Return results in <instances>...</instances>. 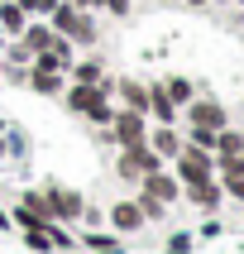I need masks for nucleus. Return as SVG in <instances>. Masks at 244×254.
I'll return each mask as SVG.
<instances>
[{
    "label": "nucleus",
    "mask_w": 244,
    "mask_h": 254,
    "mask_svg": "<svg viewBox=\"0 0 244 254\" xmlns=\"http://www.w3.org/2000/svg\"><path fill=\"white\" fill-rule=\"evenodd\" d=\"M67 111L86 115V120H96V125H110V101H105V82H72L67 91Z\"/></svg>",
    "instance_id": "f257e3e1"
},
{
    "label": "nucleus",
    "mask_w": 244,
    "mask_h": 254,
    "mask_svg": "<svg viewBox=\"0 0 244 254\" xmlns=\"http://www.w3.org/2000/svg\"><path fill=\"white\" fill-rule=\"evenodd\" d=\"M48 24H53V34H62V39H72V43H91L96 39L91 14L77 10V5H67V0H57L53 10H48Z\"/></svg>",
    "instance_id": "f03ea898"
},
{
    "label": "nucleus",
    "mask_w": 244,
    "mask_h": 254,
    "mask_svg": "<svg viewBox=\"0 0 244 254\" xmlns=\"http://www.w3.org/2000/svg\"><path fill=\"white\" fill-rule=\"evenodd\" d=\"M177 178H182V183L215 178V154H206V149H196V144H182V149H177Z\"/></svg>",
    "instance_id": "7ed1b4c3"
},
{
    "label": "nucleus",
    "mask_w": 244,
    "mask_h": 254,
    "mask_svg": "<svg viewBox=\"0 0 244 254\" xmlns=\"http://www.w3.org/2000/svg\"><path fill=\"white\" fill-rule=\"evenodd\" d=\"M110 125H115V144L120 149H134V144H144L148 139V129H144V111H115L110 115Z\"/></svg>",
    "instance_id": "20e7f679"
},
{
    "label": "nucleus",
    "mask_w": 244,
    "mask_h": 254,
    "mask_svg": "<svg viewBox=\"0 0 244 254\" xmlns=\"http://www.w3.org/2000/svg\"><path fill=\"white\" fill-rule=\"evenodd\" d=\"M158 163H163V158H158L153 149H148V144H134V149H125V154H120V178L139 183L144 173H153Z\"/></svg>",
    "instance_id": "39448f33"
},
{
    "label": "nucleus",
    "mask_w": 244,
    "mask_h": 254,
    "mask_svg": "<svg viewBox=\"0 0 244 254\" xmlns=\"http://www.w3.org/2000/svg\"><path fill=\"white\" fill-rule=\"evenodd\" d=\"M187 120L201 129H225V106L220 101H187Z\"/></svg>",
    "instance_id": "423d86ee"
},
{
    "label": "nucleus",
    "mask_w": 244,
    "mask_h": 254,
    "mask_svg": "<svg viewBox=\"0 0 244 254\" xmlns=\"http://www.w3.org/2000/svg\"><path fill=\"white\" fill-rule=\"evenodd\" d=\"M139 183H144L139 192H148V197H153V201H172V197H177V178H168V173H163V168L144 173Z\"/></svg>",
    "instance_id": "0eeeda50"
},
{
    "label": "nucleus",
    "mask_w": 244,
    "mask_h": 254,
    "mask_svg": "<svg viewBox=\"0 0 244 254\" xmlns=\"http://www.w3.org/2000/svg\"><path fill=\"white\" fill-rule=\"evenodd\" d=\"M144 144H148L158 158H177V149H182V139H177V129H172V125H158Z\"/></svg>",
    "instance_id": "6e6552de"
},
{
    "label": "nucleus",
    "mask_w": 244,
    "mask_h": 254,
    "mask_svg": "<svg viewBox=\"0 0 244 254\" xmlns=\"http://www.w3.org/2000/svg\"><path fill=\"white\" fill-rule=\"evenodd\" d=\"M148 111L163 120V125H172V115H177V101L168 96V86L158 82V86H148Z\"/></svg>",
    "instance_id": "1a4fd4ad"
},
{
    "label": "nucleus",
    "mask_w": 244,
    "mask_h": 254,
    "mask_svg": "<svg viewBox=\"0 0 244 254\" xmlns=\"http://www.w3.org/2000/svg\"><path fill=\"white\" fill-rule=\"evenodd\" d=\"M43 197H48V211H53V216H77V211H82V197H77V192H62V187H48Z\"/></svg>",
    "instance_id": "9d476101"
},
{
    "label": "nucleus",
    "mask_w": 244,
    "mask_h": 254,
    "mask_svg": "<svg viewBox=\"0 0 244 254\" xmlns=\"http://www.w3.org/2000/svg\"><path fill=\"white\" fill-rule=\"evenodd\" d=\"M53 24H24V48H29V58L34 53H48V48H53Z\"/></svg>",
    "instance_id": "9b49d317"
},
{
    "label": "nucleus",
    "mask_w": 244,
    "mask_h": 254,
    "mask_svg": "<svg viewBox=\"0 0 244 254\" xmlns=\"http://www.w3.org/2000/svg\"><path fill=\"white\" fill-rule=\"evenodd\" d=\"M187 197L196 201V206H206V211H211L215 201H220V187H215V178H201V183H187Z\"/></svg>",
    "instance_id": "f8f14e48"
},
{
    "label": "nucleus",
    "mask_w": 244,
    "mask_h": 254,
    "mask_svg": "<svg viewBox=\"0 0 244 254\" xmlns=\"http://www.w3.org/2000/svg\"><path fill=\"white\" fill-rule=\"evenodd\" d=\"M110 221H115V230H139V226H144L139 201H120V206L110 211Z\"/></svg>",
    "instance_id": "ddd939ff"
},
{
    "label": "nucleus",
    "mask_w": 244,
    "mask_h": 254,
    "mask_svg": "<svg viewBox=\"0 0 244 254\" xmlns=\"http://www.w3.org/2000/svg\"><path fill=\"white\" fill-rule=\"evenodd\" d=\"M215 158H244V134H235V129H215Z\"/></svg>",
    "instance_id": "4468645a"
},
{
    "label": "nucleus",
    "mask_w": 244,
    "mask_h": 254,
    "mask_svg": "<svg viewBox=\"0 0 244 254\" xmlns=\"http://www.w3.org/2000/svg\"><path fill=\"white\" fill-rule=\"evenodd\" d=\"M29 86H34V91H43V96H57V91H62V72L29 67Z\"/></svg>",
    "instance_id": "2eb2a0df"
},
{
    "label": "nucleus",
    "mask_w": 244,
    "mask_h": 254,
    "mask_svg": "<svg viewBox=\"0 0 244 254\" xmlns=\"http://www.w3.org/2000/svg\"><path fill=\"white\" fill-rule=\"evenodd\" d=\"M120 96H125L129 111H144V115H148V86H139V82H129V77H125V82H120Z\"/></svg>",
    "instance_id": "dca6fc26"
},
{
    "label": "nucleus",
    "mask_w": 244,
    "mask_h": 254,
    "mask_svg": "<svg viewBox=\"0 0 244 254\" xmlns=\"http://www.w3.org/2000/svg\"><path fill=\"white\" fill-rule=\"evenodd\" d=\"M0 34H24V10H19L14 0L0 5Z\"/></svg>",
    "instance_id": "f3484780"
},
{
    "label": "nucleus",
    "mask_w": 244,
    "mask_h": 254,
    "mask_svg": "<svg viewBox=\"0 0 244 254\" xmlns=\"http://www.w3.org/2000/svg\"><path fill=\"white\" fill-rule=\"evenodd\" d=\"M72 77H77V82H105V67H100V63H77Z\"/></svg>",
    "instance_id": "a211bd4d"
},
{
    "label": "nucleus",
    "mask_w": 244,
    "mask_h": 254,
    "mask_svg": "<svg viewBox=\"0 0 244 254\" xmlns=\"http://www.w3.org/2000/svg\"><path fill=\"white\" fill-rule=\"evenodd\" d=\"M163 86H168V96H172V101H192V82H187V77H168Z\"/></svg>",
    "instance_id": "6ab92c4d"
},
{
    "label": "nucleus",
    "mask_w": 244,
    "mask_h": 254,
    "mask_svg": "<svg viewBox=\"0 0 244 254\" xmlns=\"http://www.w3.org/2000/svg\"><path fill=\"white\" fill-rule=\"evenodd\" d=\"M192 144H196V149H206V154H215V129H201V125H192Z\"/></svg>",
    "instance_id": "aec40b11"
},
{
    "label": "nucleus",
    "mask_w": 244,
    "mask_h": 254,
    "mask_svg": "<svg viewBox=\"0 0 244 254\" xmlns=\"http://www.w3.org/2000/svg\"><path fill=\"white\" fill-rule=\"evenodd\" d=\"M14 5H19L24 14H48V10L57 5V0H14Z\"/></svg>",
    "instance_id": "412c9836"
},
{
    "label": "nucleus",
    "mask_w": 244,
    "mask_h": 254,
    "mask_svg": "<svg viewBox=\"0 0 244 254\" xmlns=\"http://www.w3.org/2000/svg\"><path fill=\"white\" fill-rule=\"evenodd\" d=\"M91 250H100V254H120V245H115V240H100V235H91Z\"/></svg>",
    "instance_id": "4be33fe9"
},
{
    "label": "nucleus",
    "mask_w": 244,
    "mask_h": 254,
    "mask_svg": "<svg viewBox=\"0 0 244 254\" xmlns=\"http://www.w3.org/2000/svg\"><path fill=\"white\" fill-rule=\"evenodd\" d=\"M67 5H77V10H91V5H100V0H67Z\"/></svg>",
    "instance_id": "5701e85b"
}]
</instances>
